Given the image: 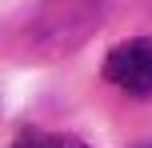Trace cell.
I'll return each instance as SVG.
<instances>
[{
  "label": "cell",
  "instance_id": "1",
  "mask_svg": "<svg viewBox=\"0 0 152 148\" xmlns=\"http://www.w3.org/2000/svg\"><path fill=\"white\" fill-rule=\"evenodd\" d=\"M104 80L128 96H152V40L136 36L116 44L104 60Z\"/></svg>",
  "mask_w": 152,
  "mask_h": 148
},
{
  "label": "cell",
  "instance_id": "2",
  "mask_svg": "<svg viewBox=\"0 0 152 148\" xmlns=\"http://www.w3.org/2000/svg\"><path fill=\"white\" fill-rule=\"evenodd\" d=\"M44 144H48V136H40L36 128H24V132L16 136V144H12V148H44Z\"/></svg>",
  "mask_w": 152,
  "mask_h": 148
},
{
  "label": "cell",
  "instance_id": "3",
  "mask_svg": "<svg viewBox=\"0 0 152 148\" xmlns=\"http://www.w3.org/2000/svg\"><path fill=\"white\" fill-rule=\"evenodd\" d=\"M44 148H88L80 140V136H68V132H60V136H48V144Z\"/></svg>",
  "mask_w": 152,
  "mask_h": 148
},
{
  "label": "cell",
  "instance_id": "4",
  "mask_svg": "<svg viewBox=\"0 0 152 148\" xmlns=\"http://www.w3.org/2000/svg\"><path fill=\"white\" fill-rule=\"evenodd\" d=\"M144 148H152V144H144Z\"/></svg>",
  "mask_w": 152,
  "mask_h": 148
}]
</instances>
